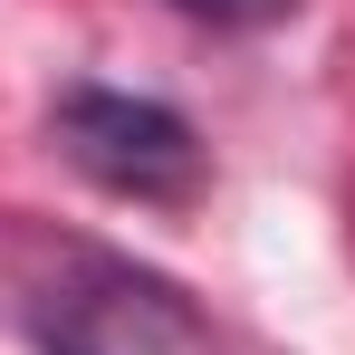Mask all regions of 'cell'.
Segmentation results:
<instances>
[{"label": "cell", "instance_id": "1", "mask_svg": "<svg viewBox=\"0 0 355 355\" xmlns=\"http://www.w3.org/2000/svg\"><path fill=\"white\" fill-rule=\"evenodd\" d=\"M49 144L67 154V173H87L116 202H144V211H182L211 173V144L182 106L144 87H106V77H77L49 96Z\"/></svg>", "mask_w": 355, "mask_h": 355}, {"label": "cell", "instance_id": "2", "mask_svg": "<svg viewBox=\"0 0 355 355\" xmlns=\"http://www.w3.org/2000/svg\"><path fill=\"white\" fill-rule=\"evenodd\" d=\"M29 327H39V355H221L211 317L173 279L116 250H67V279L39 288Z\"/></svg>", "mask_w": 355, "mask_h": 355}, {"label": "cell", "instance_id": "3", "mask_svg": "<svg viewBox=\"0 0 355 355\" xmlns=\"http://www.w3.org/2000/svg\"><path fill=\"white\" fill-rule=\"evenodd\" d=\"M192 19H211V29H269V19H288L297 0H173Z\"/></svg>", "mask_w": 355, "mask_h": 355}]
</instances>
